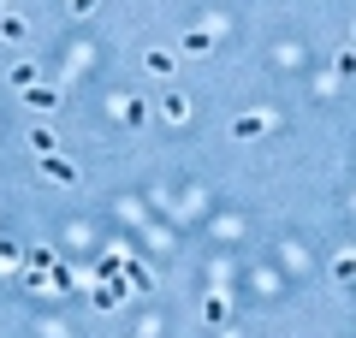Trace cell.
Wrapping results in <instances>:
<instances>
[{
	"label": "cell",
	"mask_w": 356,
	"mask_h": 338,
	"mask_svg": "<svg viewBox=\"0 0 356 338\" xmlns=\"http://www.w3.org/2000/svg\"><path fill=\"white\" fill-rule=\"evenodd\" d=\"M267 131H273V119H267V113H238V119H232V137H238V143L267 137Z\"/></svg>",
	"instance_id": "1"
},
{
	"label": "cell",
	"mask_w": 356,
	"mask_h": 338,
	"mask_svg": "<svg viewBox=\"0 0 356 338\" xmlns=\"http://www.w3.org/2000/svg\"><path fill=\"white\" fill-rule=\"evenodd\" d=\"M42 178H54V184H77L83 172H77V166L65 161V154H42Z\"/></svg>",
	"instance_id": "2"
},
{
	"label": "cell",
	"mask_w": 356,
	"mask_h": 338,
	"mask_svg": "<svg viewBox=\"0 0 356 338\" xmlns=\"http://www.w3.org/2000/svg\"><path fill=\"white\" fill-rule=\"evenodd\" d=\"M161 119H172V125H184V119H191V101L178 95V89H166V95H161Z\"/></svg>",
	"instance_id": "3"
},
{
	"label": "cell",
	"mask_w": 356,
	"mask_h": 338,
	"mask_svg": "<svg viewBox=\"0 0 356 338\" xmlns=\"http://www.w3.org/2000/svg\"><path fill=\"white\" fill-rule=\"evenodd\" d=\"M24 36H30L24 18H18V13H0V42H24Z\"/></svg>",
	"instance_id": "4"
},
{
	"label": "cell",
	"mask_w": 356,
	"mask_h": 338,
	"mask_svg": "<svg viewBox=\"0 0 356 338\" xmlns=\"http://www.w3.org/2000/svg\"><path fill=\"white\" fill-rule=\"evenodd\" d=\"M24 101H30V107H36V113H48V107H60V95H54L48 83H36V89H24Z\"/></svg>",
	"instance_id": "5"
},
{
	"label": "cell",
	"mask_w": 356,
	"mask_h": 338,
	"mask_svg": "<svg viewBox=\"0 0 356 338\" xmlns=\"http://www.w3.org/2000/svg\"><path fill=\"white\" fill-rule=\"evenodd\" d=\"M178 48H184V54H208V48H214V36H208V30H184Z\"/></svg>",
	"instance_id": "6"
},
{
	"label": "cell",
	"mask_w": 356,
	"mask_h": 338,
	"mask_svg": "<svg viewBox=\"0 0 356 338\" xmlns=\"http://www.w3.org/2000/svg\"><path fill=\"white\" fill-rule=\"evenodd\" d=\"M18 267H24V250L18 243H0V273H18Z\"/></svg>",
	"instance_id": "7"
},
{
	"label": "cell",
	"mask_w": 356,
	"mask_h": 338,
	"mask_svg": "<svg viewBox=\"0 0 356 338\" xmlns=\"http://www.w3.org/2000/svg\"><path fill=\"white\" fill-rule=\"evenodd\" d=\"M149 72H154V77H172V54H161V48H149Z\"/></svg>",
	"instance_id": "8"
},
{
	"label": "cell",
	"mask_w": 356,
	"mask_h": 338,
	"mask_svg": "<svg viewBox=\"0 0 356 338\" xmlns=\"http://www.w3.org/2000/svg\"><path fill=\"white\" fill-rule=\"evenodd\" d=\"M332 273H339V285H356V255H339V261H332Z\"/></svg>",
	"instance_id": "9"
},
{
	"label": "cell",
	"mask_w": 356,
	"mask_h": 338,
	"mask_svg": "<svg viewBox=\"0 0 356 338\" xmlns=\"http://www.w3.org/2000/svg\"><path fill=\"white\" fill-rule=\"evenodd\" d=\"M36 77H42L36 65H13V83H18V89H36Z\"/></svg>",
	"instance_id": "10"
},
{
	"label": "cell",
	"mask_w": 356,
	"mask_h": 338,
	"mask_svg": "<svg viewBox=\"0 0 356 338\" xmlns=\"http://www.w3.org/2000/svg\"><path fill=\"white\" fill-rule=\"evenodd\" d=\"M143 113H149L143 101H125V107H119V119H125V125H143Z\"/></svg>",
	"instance_id": "11"
},
{
	"label": "cell",
	"mask_w": 356,
	"mask_h": 338,
	"mask_svg": "<svg viewBox=\"0 0 356 338\" xmlns=\"http://www.w3.org/2000/svg\"><path fill=\"white\" fill-rule=\"evenodd\" d=\"M48 285H54V291H65V285H72V267L54 261V267H48Z\"/></svg>",
	"instance_id": "12"
},
{
	"label": "cell",
	"mask_w": 356,
	"mask_h": 338,
	"mask_svg": "<svg viewBox=\"0 0 356 338\" xmlns=\"http://www.w3.org/2000/svg\"><path fill=\"white\" fill-rule=\"evenodd\" d=\"M208 321H214V326L232 321V314H226V297H208Z\"/></svg>",
	"instance_id": "13"
},
{
	"label": "cell",
	"mask_w": 356,
	"mask_h": 338,
	"mask_svg": "<svg viewBox=\"0 0 356 338\" xmlns=\"http://www.w3.org/2000/svg\"><path fill=\"white\" fill-rule=\"evenodd\" d=\"M30 143H36L42 154H54V131H48V125H36V131H30Z\"/></svg>",
	"instance_id": "14"
},
{
	"label": "cell",
	"mask_w": 356,
	"mask_h": 338,
	"mask_svg": "<svg viewBox=\"0 0 356 338\" xmlns=\"http://www.w3.org/2000/svg\"><path fill=\"white\" fill-rule=\"evenodd\" d=\"M332 72H339V77H356V54H350V48H344V54H339V60H332Z\"/></svg>",
	"instance_id": "15"
},
{
	"label": "cell",
	"mask_w": 356,
	"mask_h": 338,
	"mask_svg": "<svg viewBox=\"0 0 356 338\" xmlns=\"http://www.w3.org/2000/svg\"><path fill=\"white\" fill-rule=\"evenodd\" d=\"M72 13H77V18H83V13H95V0H72Z\"/></svg>",
	"instance_id": "16"
},
{
	"label": "cell",
	"mask_w": 356,
	"mask_h": 338,
	"mask_svg": "<svg viewBox=\"0 0 356 338\" xmlns=\"http://www.w3.org/2000/svg\"><path fill=\"white\" fill-rule=\"evenodd\" d=\"M350 30H356V24H350Z\"/></svg>",
	"instance_id": "17"
}]
</instances>
